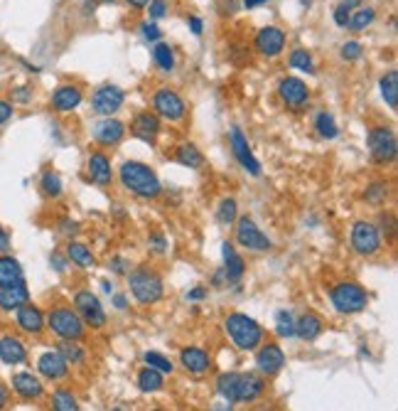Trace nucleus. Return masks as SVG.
Returning <instances> with one entry per match:
<instances>
[{
    "label": "nucleus",
    "instance_id": "f257e3e1",
    "mask_svg": "<svg viewBox=\"0 0 398 411\" xmlns=\"http://www.w3.org/2000/svg\"><path fill=\"white\" fill-rule=\"evenodd\" d=\"M118 177H121V185L128 192L138 195L143 200H155L163 192V185H160L155 170L148 168L145 163H138V160H128V163L121 165Z\"/></svg>",
    "mask_w": 398,
    "mask_h": 411
},
{
    "label": "nucleus",
    "instance_id": "f03ea898",
    "mask_svg": "<svg viewBox=\"0 0 398 411\" xmlns=\"http://www.w3.org/2000/svg\"><path fill=\"white\" fill-rule=\"evenodd\" d=\"M224 330H226L229 340L234 342L239 350H244V353L256 350L266 337L264 328L253 318H248L246 313H229L226 320H224Z\"/></svg>",
    "mask_w": 398,
    "mask_h": 411
},
{
    "label": "nucleus",
    "instance_id": "7ed1b4c3",
    "mask_svg": "<svg viewBox=\"0 0 398 411\" xmlns=\"http://www.w3.org/2000/svg\"><path fill=\"white\" fill-rule=\"evenodd\" d=\"M329 300H332V306L337 313H342V315H354V313H362L364 308L369 306V293H366L359 283L342 281L329 288Z\"/></svg>",
    "mask_w": 398,
    "mask_h": 411
},
{
    "label": "nucleus",
    "instance_id": "20e7f679",
    "mask_svg": "<svg viewBox=\"0 0 398 411\" xmlns=\"http://www.w3.org/2000/svg\"><path fill=\"white\" fill-rule=\"evenodd\" d=\"M45 328L52 330V335H57L59 340H82L86 333V325L79 318V313L65 306L49 311V315L45 318Z\"/></svg>",
    "mask_w": 398,
    "mask_h": 411
},
{
    "label": "nucleus",
    "instance_id": "39448f33",
    "mask_svg": "<svg viewBox=\"0 0 398 411\" xmlns=\"http://www.w3.org/2000/svg\"><path fill=\"white\" fill-rule=\"evenodd\" d=\"M128 286L133 298L141 306H152L163 298V278L150 269H135L128 271Z\"/></svg>",
    "mask_w": 398,
    "mask_h": 411
},
{
    "label": "nucleus",
    "instance_id": "423d86ee",
    "mask_svg": "<svg viewBox=\"0 0 398 411\" xmlns=\"http://www.w3.org/2000/svg\"><path fill=\"white\" fill-rule=\"evenodd\" d=\"M369 153L371 160L379 165H388L396 160L398 153L396 133L388 126H376V129L369 131Z\"/></svg>",
    "mask_w": 398,
    "mask_h": 411
},
{
    "label": "nucleus",
    "instance_id": "0eeeda50",
    "mask_svg": "<svg viewBox=\"0 0 398 411\" xmlns=\"http://www.w3.org/2000/svg\"><path fill=\"white\" fill-rule=\"evenodd\" d=\"M152 109H155V113H158L160 118L172 121V124L182 121L185 113H187V106H185L182 96L170 87H160L158 91H155V96H152Z\"/></svg>",
    "mask_w": 398,
    "mask_h": 411
},
{
    "label": "nucleus",
    "instance_id": "6e6552de",
    "mask_svg": "<svg viewBox=\"0 0 398 411\" xmlns=\"http://www.w3.org/2000/svg\"><path fill=\"white\" fill-rule=\"evenodd\" d=\"M351 249L359 256H376L381 252V234L376 224L371 222H357L351 227Z\"/></svg>",
    "mask_w": 398,
    "mask_h": 411
},
{
    "label": "nucleus",
    "instance_id": "1a4fd4ad",
    "mask_svg": "<svg viewBox=\"0 0 398 411\" xmlns=\"http://www.w3.org/2000/svg\"><path fill=\"white\" fill-rule=\"evenodd\" d=\"M236 244L246 252H268L273 247L270 239L258 230L251 217H236Z\"/></svg>",
    "mask_w": 398,
    "mask_h": 411
},
{
    "label": "nucleus",
    "instance_id": "9d476101",
    "mask_svg": "<svg viewBox=\"0 0 398 411\" xmlns=\"http://www.w3.org/2000/svg\"><path fill=\"white\" fill-rule=\"evenodd\" d=\"M74 311L79 313V318L89 328L99 330L106 325V311L101 306V300L96 298V293H91V291H79L74 296Z\"/></svg>",
    "mask_w": 398,
    "mask_h": 411
},
{
    "label": "nucleus",
    "instance_id": "9b49d317",
    "mask_svg": "<svg viewBox=\"0 0 398 411\" xmlns=\"http://www.w3.org/2000/svg\"><path fill=\"white\" fill-rule=\"evenodd\" d=\"M283 364H285V353L281 350V345H275V342H261L256 347V367L261 375L266 377H273L283 370Z\"/></svg>",
    "mask_w": 398,
    "mask_h": 411
},
{
    "label": "nucleus",
    "instance_id": "f8f14e48",
    "mask_svg": "<svg viewBox=\"0 0 398 411\" xmlns=\"http://www.w3.org/2000/svg\"><path fill=\"white\" fill-rule=\"evenodd\" d=\"M126 101V94L118 87H101L94 91L91 96V109H94L99 116H113L116 111H121V106Z\"/></svg>",
    "mask_w": 398,
    "mask_h": 411
},
{
    "label": "nucleus",
    "instance_id": "ddd939ff",
    "mask_svg": "<svg viewBox=\"0 0 398 411\" xmlns=\"http://www.w3.org/2000/svg\"><path fill=\"white\" fill-rule=\"evenodd\" d=\"M278 94H281V99L285 101L290 109H295V111L303 109V106L310 101V89H307V84L298 77L283 79L281 87H278Z\"/></svg>",
    "mask_w": 398,
    "mask_h": 411
},
{
    "label": "nucleus",
    "instance_id": "4468645a",
    "mask_svg": "<svg viewBox=\"0 0 398 411\" xmlns=\"http://www.w3.org/2000/svg\"><path fill=\"white\" fill-rule=\"evenodd\" d=\"M231 151H234L236 160L241 163V168L251 175H261V163L253 155L251 146H248L246 135L241 133V129H231Z\"/></svg>",
    "mask_w": 398,
    "mask_h": 411
},
{
    "label": "nucleus",
    "instance_id": "2eb2a0df",
    "mask_svg": "<svg viewBox=\"0 0 398 411\" xmlns=\"http://www.w3.org/2000/svg\"><path fill=\"white\" fill-rule=\"evenodd\" d=\"M264 392H266V384H264V379H261V377H256V375H239V372H236L234 404H246V401H256Z\"/></svg>",
    "mask_w": 398,
    "mask_h": 411
},
{
    "label": "nucleus",
    "instance_id": "dca6fc26",
    "mask_svg": "<svg viewBox=\"0 0 398 411\" xmlns=\"http://www.w3.org/2000/svg\"><path fill=\"white\" fill-rule=\"evenodd\" d=\"M37 372L45 379H49V382H59V379H65L69 375V364L59 355V350H49V353L40 355V359H37Z\"/></svg>",
    "mask_w": 398,
    "mask_h": 411
},
{
    "label": "nucleus",
    "instance_id": "f3484780",
    "mask_svg": "<svg viewBox=\"0 0 398 411\" xmlns=\"http://www.w3.org/2000/svg\"><path fill=\"white\" fill-rule=\"evenodd\" d=\"M256 49L264 57H278L285 49V32L275 25H268L256 35Z\"/></svg>",
    "mask_w": 398,
    "mask_h": 411
},
{
    "label": "nucleus",
    "instance_id": "a211bd4d",
    "mask_svg": "<svg viewBox=\"0 0 398 411\" xmlns=\"http://www.w3.org/2000/svg\"><path fill=\"white\" fill-rule=\"evenodd\" d=\"M130 133L135 138H141L143 143H155L160 133V116L155 111H143L133 118V126H130Z\"/></svg>",
    "mask_w": 398,
    "mask_h": 411
},
{
    "label": "nucleus",
    "instance_id": "6ab92c4d",
    "mask_svg": "<svg viewBox=\"0 0 398 411\" xmlns=\"http://www.w3.org/2000/svg\"><path fill=\"white\" fill-rule=\"evenodd\" d=\"M15 320H18V328L27 335H40L45 330V313L37 306H32L30 300L15 311Z\"/></svg>",
    "mask_w": 398,
    "mask_h": 411
},
{
    "label": "nucleus",
    "instance_id": "aec40b11",
    "mask_svg": "<svg viewBox=\"0 0 398 411\" xmlns=\"http://www.w3.org/2000/svg\"><path fill=\"white\" fill-rule=\"evenodd\" d=\"M84 101V94L82 89L76 87V84H62V87L54 89L52 94V109L59 113H69L74 111L76 106Z\"/></svg>",
    "mask_w": 398,
    "mask_h": 411
},
{
    "label": "nucleus",
    "instance_id": "412c9836",
    "mask_svg": "<svg viewBox=\"0 0 398 411\" xmlns=\"http://www.w3.org/2000/svg\"><path fill=\"white\" fill-rule=\"evenodd\" d=\"M86 170H89V180L106 188V185H111L113 180V170H111V160L108 155L101 153V151H94V153L89 155V163H86Z\"/></svg>",
    "mask_w": 398,
    "mask_h": 411
},
{
    "label": "nucleus",
    "instance_id": "4be33fe9",
    "mask_svg": "<svg viewBox=\"0 0 398 411\" xmlns=\"http://www.w3.org/2000/svg\"><path fill=\"white\" fill-rule=\"evenodd\" d=\"M12 389L23 399H40L45 394V384L40 382V377H35L32 372H18L12 375Z\"/></svg>",
    "mask_w": 398,
    "mask_h": 411
},
{
    "label": "nucleus",
    "instance_id": "5701e85b",
    "mask_svg": "<svg viewBox=\"0 0 398 411\" xmlns=\"http://www.w3.org/2000/svg\"><path fill=\"white\" fill-rule=\"evenodd\" d=\"M124 135H126V126L121 124L118 118H111V116H106L94 129V138L101 146H116V143L124 141Z\"/></svg>",
    "mask_w": 398,
    "mask_h": 411
},
{
    "label": "nucleus",
    "instance_id": "b1692460",
    "mask_svg": "<svg viewBox=\"0 0 398 411\" xmlns=\"http://www.w3.org/2000/svg\"><path fill=\"white\" fill-rule=\"evenodd\" d=\"M27 300L30 291L25 286V281L12 283V286H0V311H18Z\"/></svg>",
    "mask_w": 398,
    "mask_h": 411
},
{
    "label": "nucleus",
    "instance_id": "393cba45",
    "mask_svg": "<svg viewBox=\"0 0 398 411\" xmlns=\"http://www.w3.org/2000/svg\"><path fill=\"white\" fill-rule=\"evenodd\" d=\"M0 359L5 364H23L27 359V347L15 335H3L0 337Z\"/></svg>",
    "mask_w": 398,
    "mask_h": 411
},
{
    "label": "nucleus",
    "instance_id": "a878e982",
    "mask_svg": "<svg viewBox=\"0 0 398 411\" xmlns=\"http://www.w3.org/2000/svg\"><path fill=\"white\" fill-rule=\"evenodd\" d=\"M180 364L187 372H192V375H204L211 367L209 355H207L202 347H185L180 353Z\"/></svg>",
    "mask_w": 398,
    "mask_h": 411
},
{
    "label": "nucleus",
    "instance_id": "bb28decb",
    "mask_svg": "<svg viewBox=\"0 0 398 411\" xmlns=\"http://www.w3.org/2000/svg\"><path fill=\"white\" fill-rule=\"evenodd\" d=\"M222 256H224V271H226L229 281H241V276L246 274V264H244V258L239 256V252H236L234 244L224 241Z\"/></svg>",
    "mask_w": 398,
    "mask_h": 411
},
{
    "label": "nucleus",
    "instance_id": "cd10ccee",
    "mask_svg": "<svg viewBox=\"0 0 398 411\" xmlns=\"http://www.w3.org/2000/svg\"><path fill=\"white\" fill-rule=\"evenodd\" d=\"M323 330H325L323 318L315 315V313H307V315H303L300 320H295V335L305 342L317 340V337L323 335Z\"/></svg>",
    "mask_w": 398,
    "mask_h": 411
},
{
    "label": "nucleus",
    "instance_id": "c85d7f7f",
    "mask_svg": "<svg viewBox=\"0 0 398 411\" xmlns=\"http://www.w3.org/2000/svg\"><path fill=\"white\" fill-rule=\"evenodd\" d=\"M67 258L79 269H96V256L82 241H69L67 244Z\"/></svg>",
    "mask_w": 398,
    "mask_h": 411
},
{
    "label": "nucleus",
    "instance_id": "c756f323",
    "mask_svg": "<svg viewBox=\"0 0 398 411\" xmlns=\"http://www.w3.org/2000/svg\"><path fill=\"white\" fill-rule=\"evenodd\" d=\"M18 281H25L23 266L18 264V258L0 254V286H12Z\"/></svg>",
    "mask_w": 398,
    "mask_h": 411
},
{
    "label": "nucleus",
    "instance_id": "7c9ffc66",
    "mask_svg": "<svg viewBox=\"0 0 398 411\" xmlns=\"http://www.w3.org/2000/svg\"><path fill=\"white\" fill-rule=\"evenodd\" d=\"M175 160L180 165H185V168H192V170H199L204 165V155H202V151L194 143H182L175 151Z\"/></svg>",
    "mask_w": 398,
    "mask_h": 411
},
{
    "label": "nucleus",
    "instance_id": "2f4dec72",
    "mask_svg": "<svg viewBox=\"0 0 398 411\" xmlns=\"http://www.w3.org/2000/svg\"><path fill=\"white\" fill-rule=\"evenodd\" d=\"M165 387V377L163 372H158L155 367H145V370L138 372V389L145 394H155Z\"/></svg>",
    "mask_w": 398,
    "mask_h": 411
},
{
    "label": "nucleus",
    "instance_id": "473e14b6",
    "mask_svg": "<svg viewBox=\"0 0 398 411\" xmlns=\"http://www.w3.org/2000/svg\"><path fill=\"white\" fill-rule=\"evenodd\" d=\"M379 87H381V96H384V101H386L391 109H398V71L396 69L386 71V74L381 77Z\"/></svg>",
    "mask_w": 398,
    "mask_h": 411
},
{
    "label": "nucleus",
    "instance_id": "72a5a7b5",
    "mask_svg": "<svg viewBox=\"0 0 398 411\" xmlns=\"http://www.w3.org/2000/svg\"><path fill=\"white\" fill-rule=\"evenodd\" d=\"M376 12L374 8H359V10H354V15H349V20H347V27L351 30V32H364V30L369 27L371 23H374Z\"/></svg>",
    "mask_w": 398,
    "mask_h": 411
},
{
    "label": "nucleus",
    "instance_id": "f704fd0d",
    "mask_svg": "<svg viewBox=\"0 0 398 411\" xmlns=\"http://www.w3.org/2000/svg\"><path fill=\"white\" fill-rule=\"evenodd\" d=\"M59 355L67 359V364H84L86 362V353L82 345H76V340H62L59 342Z\"/></svg>",
    "mask_w": 398,
    "mask_h": 411
},
{
    "label": "nucleus",
    "instance_id": "c9c22d12",
    "mask_svg": "<svg viewBox=\"0 0 398 411\" xmlns=\"http://www.w3.org/2000/svg\"><path fill=\"white\" fill-rule=\"evenodd\" d=\"M152 59H155V65H158L163 71L175 69V52H172V47L170 45H165V42H158V45H155Z\"/></svg>",
    "mask_w": 398,
    "mask_h": 411
},
{
    "label": "nucleus",
    "instance_id": "e433bc0d",
    "mask_svg": "<svg viewBox=\"0 0 398 411\" xmlns=\"http://www.w3.org/2000/svg\"><path fill=\"white\" fill-rule=\"evenodd\" d=\"M236 217H239V205H236V200H234V197H224V200L219 202V207H217L219 224L229 227V224L236 222Z\"/></svg>",
    "mask_w": 398,
    "mask_h": 411
},
{
    "label": "nucleus",
    "instance_id": "4c0bfd02",
    "mask_svg": "<svg viewBox=\"0 0 398 411\" xmlns=\"http://www.w3.org/2000/svg\"><path fill=\"white\" fill-rule=\"evenodd\" d=\"M315 129H317V133L323 135V138H327V141L337 138V133H340V129H337V124H334V116H332V113H327V111L317 113Z\"/></svg>",
    "mask_w": 398,
    "mask_h": 411
},
{
    "label": "nucleus",
    "instance_id": "58836bf2",
    "mask_svg": "<svg viewBox=\"0 0 398 411\" xmlns=\"http://www.w3.org/2000/svg\"><path fill=\"white\" fill-rule=\"evenodd\" d=\"M40 188L47 197H54V200H57L59 195H62V177H59V173H54V170L42 173Z\"/></svg>",
    "mask_w": 398,
    "mask_h": 411
},
{
    "label": "nucleus",
    "instance_id": "ea45409f",
    "mask_svg": "<svg viewBox=\"0 0 398 411\" xmlns=\"http://www.w3.org/2000/svg\"><path fill=\"white\" fill-rule=\"evenodd\" d=\"M52 409L57 411H76L79 404H76V397L69 392V389H57L52 394Z\"/></svg>",
    "mask_w": 398,
    "mask_h": 411
},
{
    "label": "nucleus",
    "instance_id": "a19ab883",
    "mask_svg": "<svg viewBox=\"0 0 398 411\" xmlns=\"http://www.w3.org/2000/svg\"><path fill=\"white\" fill-rule=\"evenodd\" d=\"M290 67L298 71H307L312 74L315 71V62H312V54L307 49H293L290 52Z\"/></svg>",
    "mask_w": 398,
    "mask_h": 411
},
{
    "label": "nucleus",
    "instance_id": "79ce46f5",
    "mask_svg": "<svg viewBox=\"0 0 398 411\" xmlns=\"http://www.w3.org/2000/svg\"><path fill=\"white\" fill-rule=\"evenodd\" d=\"M364 197H366V202L374 207H381L384 202H386L388 197V182H374V185H369L366 188V192H364Z\"/></svg>",
    "mask_w": 398,
    "mask_h": 411
},
{
    "label": "nucleus",
    "instance_id": "37998d69",
    "mask_svg": "<svg viewBox=\"0 0 398 411\" xmlns=\"http://www.w3.org/2000/svg\"><path fill=\"white\" fill-rule=\"evenodd\" d=\"M275 325H278V335L281 337H293L295 335V318L290 315L288 311H278V315H275Z\"/></svg>",
    "mask_w": 398,
    "mask_h": 411
},
{
    "label": "nucleus",
    "instance_id": "c03bdc74",
    "mask_svg": "<svg viewBox=\"0 0 398 411\" xmlns=\"http://www.w3.org/2000/svg\"><path fill=\"white\" fill-rule=\"evenodd\" d=\"M145 364L148 367H155L163 375H172V370H175V364L160 353H145Z\"/></svg>",
    "mask_w": 398,
    "mask_h": 411
},
{
    "label": "nucleus",
    "instance_id": "a18cd8bd",
    "mask_svg": "<svg viewBox=\"0 0 398 411\" xmlns=\"http://www.w3.org/2000/svg\"><path fill=\"white\" fill-rule=\"evenodd\" d=\"M364 54V47L359 45V42H344L342 45V59H347V62H354V59H359Z\"/></svg>",
    "mask_w": 398,
    "mask_h": 411
},
{
    "label": "nucleus",
    "instance_id": "49530a36",
    "mask_svg": "<svg viewBox=\"0 0 398 411\" xmlns=\"http://www.w3.org/2000/svg\"><path fill=\"white\" fill-rule=\"evenodd\" d=\"M145 8L150 12V20H163L167 15V0H150Z\"/></svg>",
    "mask_w": 398,
    "mask_h": 411
},
{
    "label": "nucleus",
    "instance_id": "de8ad7c7",
    "mask_svg": "<svg viewBox=\"0 0 398 411\" xmlns=\"http://www.w3.org/2000/svg\"><path fill=\"white\" fill-rule=\"evenodd\" d=\"M141 32H143V37L145 40H150V42H160V37H163V32H160V27L155 25V20H148V23H143L141 25Z\"/></svg>",
    "mask_w": 398,
    "mask_h": 411
},
{
    "label": "nucleus",
    "instance_id": "09e8293b",
    "mask_svg": "<svg viewBox=\"0 0 398 411\" xmlns=\"http://www.w3.org/2000/svg\"><path fill=\"white\" fill-rule=\"evenodd\" d=\"M148 247H150L155 254H165V252H167V239H165L163 234H158V232H155V234L148 236Z\"/></svg>",
    "mask_w": 398,
    "mask_h": 411
},
{
    "label": "nucleus",
    "instance_id": "8fccbe9b",
    "mask_svg": "<svg viewBox=\"0 0 398 411\" xmlns=\"http://www.w3.org/2000/svg\"><path fill=\"white\" fill-rule=\"evenodd\" d=\"M108 269H111L113 274H118V276H126V274H128V261H126V258H121V256H116Z\"/></svg>",
    "mask_w": 398,
    "mask_h": 411
},
{
    "label": "nucleus",
    "instance_id": "3c124183",
    "mask_svg": "<svg viewBox=\"0 0 398 411\" xmlns=\"http://www.w3.org/2000/svg\"><path fill=\"white\" fill-rule=\"evenodd\" d=\"M10 118H12V104L5 99H0V126L8 124Z\"/></svg>",
    "mask_w": 398,
    "mask_h": 411
},
{
    "label": "nucleus",
    "instance_id": "603ef678",
    "mask_svg": "<svg viewBox=\"0 0 398 411\" xmlns=\"http://www.w3.org/2000/svg\"><path fill=\"white\" fill-rule=\"evenodd\" d=\"M347 20H349V12H347V8L337 5V10H334V23L340 25V27H347Z\"/></svg>",
    "mask_w": 398,
    "mask_h": 411
},
{
    "label": "nucleus",
    "instance_id": "864d4df0",
    "mask_svg": "<svg viewBox=\"0 0 398 411\" xmlns=\"http://www.w3.org/2000/svg\"><path fill=\"white\" fill-rule=\"evenodd\" d=\"M49 261H52V266L59 271V274H62V271H67V256H62V254L54 252L52 256H49Z\"/></svg>",
    "mask_w": 398,
    "mask_h": 411
},
{
    "label": "nucleus",
    "instance_id": "5fc2aeb1",
    "mask_svg": "<svg viewBox=\"0 0 398 411\" xmlns=\"http://www.w3.org/2000/svg\"><path fill=\"white\" fill-rule=\"evenodd\" d=\"M187 25H189V30H192L194 35H202V30H204V23H202V18H187Z\"/></svg>",
    "mask_w": 398,
    "mask_h": 411
},
{
    "label": "nucleus",
    "instance_id": "6e6d98bb",
    "mask_svg": "<svg viewBox=\"0 0 398 411\" xmlns=\"http://www.w3.org/2000/svg\"><path fill=\"white\" fill-rule=\"evenodd\" d=\"M202 298H207V288H202V286L192 288V291L187 293V300H202Z\"/></svg>",
    "mask_w": 398,
    "mask_h": 411
},
{
    "label": "nucleus",
    "instance_id": "4d7b16f0",
    "mask_svg": "<svg viewBox=\"0 0 398 411\" xmlns=\"http://www.w3.org/2000/svg\"><path fill=\"white\" fill-rule=\"evenodd\" d=\"M10 252V236H8L5 230H0V254Z\"/></svg>",
    "mask_w": 398,
    "mask_h": 411
},
{
    "label": "nucleus",
    "instance_id": "13d9d810",
    "mask_svg": "<svg viewBox=\"0 0 398 411\" xmlns=\"http://www.w3.org/2000/svg\"><path fill=\"white\" fill-rule=\"evenodd\" d=\"M62 232H65V234H76V232H79V227H76V222L65 219V222H62Z\"/></svg>",
    "mask_w": 398,
    "mask_h": 411
},
{
    "label": "nucleus",
    "instance_id": "bf43d9fd",
    "mask_svg": "<svg viewBox=\"0 0 398 411\" xmlns=\"http://www.w3.org/2000/svg\"><path fill=\"white\" fill-rule=\"evenodd\" d=\"M12 99H15V101H27L30 99V89L27 87H20L18 91L12 94Z\"/></svg>",
    "mask_w": 398,
    "mask_h": 411
},
{
    "label": "nucleus",
    "instance_id": "052dcab7",
    "mask_svg": "<svg viewBox=\"0 0 398 411\" xmlns=\"http://www.w3.org/2000/svg\"><path fill=\"white\" fill-rule=\"evenodd\" d=\"M222 283H229V276H226V271H217L214 274V286H222Z\"/></svg>",
    "mask_w": 398,
    "mask_h": 411
},
{
    "label": "nucleus",
    "instance_id": "680f3d73",
    "mask_svg": "<svg viewBox=\"0 0 398 411\" xmlns=\"http://www.w3.org/2000/svg\"><path fill=\"white\" fill-rule=\"evenodd\" d=\"M113 306H116L118 311H124V308H128V298H126V296H116V298H113Z\"/></svg>",
    "mask_w": 398,
    "mask_h": 411
},
{
    "label": "nucleus",
    "instance_id": "e2e57ef3",
    "mask_svg": "<svg viewBox=\"0 0 398 411\" xmlns=\"http://www.w3.org/2000/svg\"><path fill=\"white\" fill-rule=\"evenodd\" d=\"M126 3H128L130 8H135V10H143V8H145L150 0H126Z\"/></svg>",
    "mask_w": 398,
    "mask_h": 411
},
{
    "label": "nucleus",
    "instance_id": "0e129e2a",
    "mask_svg": "<svg viewBox=\"0 0 398 411\" xmlns=\"http://www.w3.org/2000/svg\"><path fill=\"white\" fill-rule=\"evenodd\" d=\"M8 397H10V394H8V387L5 384H0V409L8 404Z\"/></svg>",
    "mask_w": 398,
    "mask_h": 411
},
{
    "label": "nucleus",
    "instance_id": "69168bd1",
    "mask_svg": "<svg viewBox=\"0 0 398 411\" xmlns=\"http://www.w3.org/2000/svg\"><path fill=\"white\" fill-rule=\"evenodd\" d=\"M264 3H268V0H244V8H258V5H264Z\"/></svg>",
    "mask_w": 398,
    "mask_h": 411
},
{
    "label": "nucleus",
    "instance_id": "338daca9",
    "mask_svg": "<svg viewBox=\"0 0 398 411\" xmlns=\"http://www.w3.org/2000/svg\"><path fill=\"white\" fill-rule=\"evenodd\" d=\"M101 286H104V293H113V283L111 281H101Z\"/></svg>",
    "mask_w": 398,
    "mask_h": 411
},
{
    "label": "nucleus",
    "instance_id": "774afa93",
    "mask_svg": "<svg viewBox=\"0 0 398 411\" xmlns=\"http://www.w3.org/2000/svg\"><path fill=\"white\" fill-rule=\"evenodd\" d=\"M101 3H116V0H101Z\"/></svg>",
    "mask_w": 398,
    "mask_h": 411
}]
</instances>
